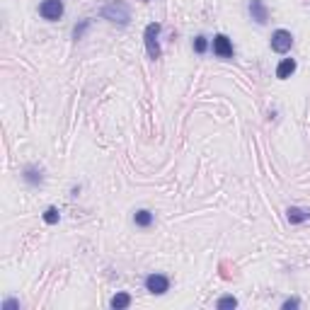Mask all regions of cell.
I'll return each mask as SVG.
<instances>
[{
    "mask_svg": "<svg viewBox=\"0 0 310 310\" xmlns=\"http://www.w3.org/2000/svg\"><path fill=\"white\" fill-rule=\"evenodd\" d=\"M17 305H19L17 301H5V303H3V308H5V310H10V308H17Z\"/></svg>",
    "mask_w": 310,
    "mask_h": 310,
    "instance_id": "obj_18",
    "label": "cell"
},
{
    "mask_svg": "<svg viewBox=\"0 0 310 310\" xmlns=\"http://www.w3.org/2000/svg\"><path fill=\"white\" fill-rule=\"evenodd\" d=\"M286 218H289V223H303V220H308L310 218V211L305 209H298V206H291V209L286 211Z\"/></svg>",
    "mask_w": 310,
    "mask_h": 310,
    "instance_id": "obj_10",
    "label": "cell"
},
{
    "mask_svg": "<svg viewBox=\"0 0 310 310\" xmlns=\"http://www.w3.org/2000/svg\"><path fill=\"white\" fill-rule=\"evenodd\" d=\"M293 73H296V61H293V58H283L281 63H279V68H276V78H279V80H286V78H291Z\"/></svg>",
    "mask_w": 310,
    "mask_h": 310,
    "instance_id": "obj_8",
    "label": "cell"
},
{
    "mask_svg": "<svg viewBox=\"0 0 310 310\" xmlns=\"http://www.w3.org/2000/svg\"><path fill=\"white\" fill-rule=\"evenodd\" d=\"M58 218H61V213H58V209H56V206H49V209L44 211V220L49 223V226L58 223Z\"/></svg>",
    "mask_w": 310,
    "mask_h": 310,
    "instance_id": "obj_13",
    "label": "cell"
},
{
    "mask_svg": "<svg viewBox=\"0 0 310 310\" xmlns=\"http://www.w3.org/2000/svg\"><path fill=\"white\" fill-rule=\"evenodd\" d=\"M39 15L44 19H49V22L61 19V15H63V0H44L39 5Z\"/></svg>",
    "mask_w": 310,
    "mask_h": 310,
    "instance_id": "obj_3",
    "label": "cell"
},
{
    "mask_svg": "<svg viewBox=\"0 0 310 310\" xmlns=\"http://www.w3.org/2000/svg\"><path fill=\"white\" fill-rule=\"evenodd\" d=\"M22 177H25V182H27V184H41V180H44L41 167H37V165H27Z\"/></svg>",
    "mask_w": 310,
    "mask_h": 310,
    "instance_id": "obj_9",
    "label": "cell"
},
{
    "mask_svg": "<svg viewBox=\"0 0 310 310\" xmlns=\"http://www.w3.org/2000/svg\"><path fill=\"white\" fill-rule=\"evenodd\" d=\"M213 54L218 56V58H233V44H230V39L226 34H216L213 37Z\"/></svg>",
    "mask_w": 310,
    "mask_h": 310,
    "instance_id": "obj_6",
    "label": "cell"
},
{
    "mask_svg": "<svg viewBox=\"0 0 310 310\" xmlns=\"http://www.w3.org/2000/svg\"><path fill=\"white\" fill-rule=\"evenodd\" d=\"M102 17L119 25V27H126L128 22H131V10H128V5L124 0H112V3H107L102 8Z\"/></svg>",
    "mask_w": 310,
    "mask_h": 310,
    "instance_id": "obj_1",
    "label": "cell"
},
{
    "mask_svg": "<svg viewBox=\"0 0 310 310\" xmlns=\"http://www.w3.org/2000/svg\"><path fill=\"white\" fill-rule=\"evenodd\" d=\"M134 220H136V226H141V228H148V226H153V213L146 209H141L134 213Z\"/></svg>",
    "mask_w": 310,
    "mask_h": 310,
    "instance_id": "obj_11",
    "label": "cell"
},
{
    "mask_svg": "<svg viewBox=\"0 0 310 310\" xmlns=\"http://www.w3.org/2000/svg\"><path fill=\"white\" fill-rule=\"evenodd\" d=\"M250 15L255 19L257 25H267V19H269V10L262 0H250Z\"/></svg>",
    "mask_w": 310,
    "mask_h": 310,
    "instance_id": "obj_7",
    "label": "cell"
},
{
    "mask_svg": "<svg viewBox=\"0 0 310 310\" xmlns=\"http://www.w3.org/2000/svg\"><path fill=\"white\" fill-rule=\"evenodd\" d=\"M146 291L163 296V293L170 291V279L163 276V274H150V276H146Z\"/></svg>",
    "mask_w": 310,
    "mask_h": 310,
    "instance_id": "obj_5",
    "label": "cell"
},
{
    "mask_svg": "<svg viewBox=\"0 0 310 310\" xmlns=\"http://www.w3.org/2000/svg\"><path fill=\"white\" fill-rule=\"evenodd\" d=\"M160 22H150L143 32V39H146V51L150 58H160V44H158V37H160Z\"/></svg>",
    "mask_w": 310,
    "mask_h": 310,
    "instance_id": "obj_2",
    "label": "cell"
},
{
    "mask_svg": "<svg viewBox=\"0 0 310 310\" xmlns=\"http://www.w3.org/2000/svg\"><path fill=\"white\" fill-rule=\"evenodd\" d=\"M109 305H112L114 310L128 308V305H131V296H128V293H117V296H114V298L109 301Z\"/></svg>",
    "mask_w": 310,
    "mask_h": 310,
    "instance_id": "obj_12",
    "label": "cell"
},
{
    "mask_svg": "<svg viewBox=\"0 0 310 310\" xmlns=\"http://www.w3.org/2000/svg\"><path fill=\"white\" fill-rule=\"evenodd\" d=\"M293 46V37L291 32H286V29H276L272 34V49L276 54H286V51H291Z\"/></svg>",
    "mask_w": 310,
    "mask_h": 310,
    "instance_id": "obj_4",
    "label": "cell"
},
{
    "mask_svg": "<svg viewBox=\"0 0 310 310\" xmlns=\"http://www.w3.org/2000/svg\"><path fill=\"white\" fill-rule=\"evenodd\" d=\"M235 305H237L235 296H223V298L216 303V308H218V310H228V308H235Z\"/></svg>",
    "mask_w": 310,
    "mask_h": 310,
    "instance_id": "obj_14",
    "label": "cell"
},
{
    "mask_svg": "<svg viewBox=\"0 0 310 310\" xmlns=\"http://www.w3.org/2000/svg\"><path fill=\"white\" fill-rule=\"evenodd\" d=\"M90 19H82L80 25H75V29H73V39H82L85 37V32H87V29H90Z\"/></svg>",
    "mask_w": 310,
    "mask_h": 310,
    "instance_id": "obj_15",
    "label": "cell"
},
{
    "mask_svg": "<svg viewBox=\"0 0 310 310\" xmlns=\"http://www.w3.org/2000/svg\"><path fill=\"white\" fill-rule=\"evenodd\" d=\"M206 49H209V41H206V37H196V39H194V51H196V54H204Z\"/></svg>",
    "mask_w": 310,
    "mask_h": 310,
    "instance_id": "obj_16",
    "label": "cell"
},
{
    "mask_svg": "<svg viewBox=\"0 0 310 310\" xmlns=\"http://www.w3.org/2000/svg\"><path fill=\"white\" fill-rule=\"evenodd\" d=\"M298 305H301V303L296 301V298H289V301H283L281 308H283V310H291V308H298Z\"/></svg>",
    "mask_w": 310,
    "mask_h": 310,
    "instance_id": "obj_17",
    "label": "cell"
}]
</instances>
